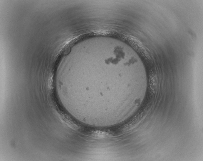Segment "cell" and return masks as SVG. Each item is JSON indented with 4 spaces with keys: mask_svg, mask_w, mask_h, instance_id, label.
I'll use <instances>...</instances> for the list:
<instances>
[{
    "mask_svg": "<svg viewBox=\"0 0 203 161\" xmlns=\"http://www.w3.org/2000/svg\"><path fill=\"white\" fill-rule=\"evenodd\" d=\"M92 135L96 138H107L109 136L110 133L106 131H97L93 132Z\"/></svg>",
    "mask_w": 203,
    "mask_h": 161,
    "instance_id": "cell-1",
    "label": "cell"
}]
</instances>
